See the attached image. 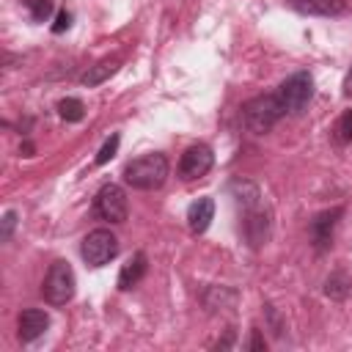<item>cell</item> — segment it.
<instances>
[{
  "label": "cell",
  "instance_id": "cell-1",
  "mask_svg": "<svg viewBox=\"0 0 352 352\" xmlns=\"http://www.w3.org/2000/svg\"><path fill=\"white\" fill-rule=\"evenodd\" d=\"M168 170H170L168 157L160 151H148V154H140L124 165V182L132 190H157L165 184Z\"/></svg>",
  "mask_w": 352,
  "mask_h": 352
},
{
  "label": "cell",
  "instance_id": "cell-2",
  "mask_svg": "<svg viewBox=\"0 0 352 352\" xmlns=\"http://www.w3.org/2000/svg\"><path fill=\"white\" fill-rule=\"evenodd\" d=\"M286 116L278 94H261L242 104V124L250 135H267Z\"/></svg>",
  "mask_w": 352,
  "mask_h": 352
},
{
  "label": "cell",
  "instance_id": "cell-3",
  "mask_svg": "<svg viewBox=\"0 0 352 352\" xmlns=\"http://www.w3.org/2000/svg\"><path fill=\"white\" fill-rule=\"evenodd\" d=\"M74 286H77V278H74V270L69 261H55L47 275H44V283H41V297L50 302V305H66L72 297H74Z\"/></svg>",
  "mask_w": 352,
  "mask_h": 352
},
{
  "label": "cell",
  "instance_id": "cell-4",
  "mask_svg": "<svg viewBox=\"0 0 352 352\" xmlns=\"http://www.w3.org/2000/svg\"><path fill=\"white\" fill-rule=\"evenodd\" d=\"M275 94H278L286 116H300L314 96V77L308 72H294L292 77H286L280 82V88Z\"/></svg>",
  "mask_w": 352,
  "mask_h": 352
},
{
  "label": "cell",
  "instance_id": "cell-5",
  "mask_svg": "<svg viewBox=\"0 0 352 352\" xmlns=\"http://www.w3.org/2000/svg\"><path fill=\"white\" fill-rule=\"evenodd\" d=\"M85 264L91 267H104L107 261H113L118 256V239L110 228H94L85 239H82V248H80Z\"/></svg>",
  "mask_w": 352,
  "mask_h": 352
},
{
  "label": "cell",
  "instance_id": "cell-6",
  "mask_svg": "<svg viewBox=\"0 0 352 352\" xmlns=\"http://www.w3.org/2000/svg\"><path fill=\"white\" fill-rule=\"evenodd\" d=\"M94 212H96V217H102L107 223H124L129 214V204H126L124 190L118 184L99 187V192L94 198Z\"/></svg>",
  "mask_w": 352,
  "mask_h": 352
},
{
  "label": "cell",
  "instance_id": "cell-7",
  "mask_svg": "<svg viewBox=\"0 0 352 352\" xmlns=\"http://www.w3.org/2000/svg\"><path fill=\"white\" fill-rule=\"evenodd\" d=\"M212 165H214L212 148H209L206 143H195V146H190V148L182 154V160H179V176H182L184 182H195V179L206 176V173L212 170Z\"/></svg>",
  "mask_w": 352,
  "mask_h": 352
},
{
  "label": "cell",
  "instance_id": "cell-8",
  "mask_svg": "<svg viewBox=\"0 0 352 352\" xmlns=\"http://www.w3.org/2000/svg\"><path fill=\"white\" fill-rule=\"evenodd\" d=\"M341 214H344V209H341V206H333V209L319 212V214L311 220V242H314L316 250H327V248L333 245V231H336Z\"/></svg>",
  "mask_w": 352,
  "mask_h": 352
},
{
  "label": "cell",
  "instance_id": "cell-9",
  "mask_svg": "<svg viewBox=\"0 0 352 352\" xmlns=\"http://www.w3.org/2000/svg\"><path fill=\"white\" fill-rule=\"evenodd\" d=\"M50 327V316L41 308H25L16 319V336L22 344L36 341L38 336H44V330Z\"/></svg>",
  "mask_w": 352,
  "mask_h": 352
},
{
  "label": "cell",
  "instance_id": "cell-10",
  "mask_svg": "<svg viewBox=\"0 0 352 352\" xmlns=\"http://www.w3.org/2000/svg\"><path fill=\"white\" fill-rule=\"evenodd\" d=\"M289 6L302 16H341L349 11L346 0H289Z\"/></svg>",
  "mask_w": 352,
  "mask_h": 352
},
{
  "label": "cell",
  "instance_id": "cell-11",
  "mask_svg": "<svg viewBox=\"0 0 352 352\" xmlns=\"http://www.w3.org/2000/svg\"><path fill=\"white\" fill-rule=\"evenodd\" d=\"M245 236L253 248H261L270 239V214L261 209V204L245 209Z\"/></svg>",
  "mask_w": 352,
  "mask_h": 352
},
{
  "label": "cell",
  "instance_id": "cell-12",
  "mask_svg": "<svg viewBox=\"0 0 352 352\" xmlns=\"http://www.w3.org/2000/svg\"><path fill=\"white\" fill-rule=\"evenodd\" d=\"M212 220H214V201L209 195H204L187 206V226L192 234H204Z\"/></svg>",
  "mask_w": 352,
  "mask_h": 352
},
{
  "label": "cell",
  "instance_id": "cell-13",
  "mask_svg": "<svg viewBox=\"0 0 352 352\" xmlns=\"http://www.w3.org/2000/svg\"><path fill=\"white\" fill-rule=\"evenodd\" d=\"M146 253H135L124 267H121V272H118V289L121 292H126V289H132V286H138L140 283V278L146 275Z\"/></svg>",
  "mask_w": 352,
  "mask_h": 352
},
{
  "label": "cell",
  "instance_id": "cell-14",
  "mask_svg": "<svg viewBox=\"0 0 352 352\" xmlns=\"http://www.w3.org/2000/svg\"><path fill=\"white\" fill-rule=\"evenodd\" d=\"M116 72H118V60H116V58L99 60V63L88 66V72L82 74V85H85V88H94V85H99V82L110 80V77H113Z\"/></svg>",
  "mask_w": 352,
  "mask_h": 352
},
{
  "label": "cell",
  "instance_id": "cell-15",
  "mask_svg": "<svg viewBox=\"0 0 352 352\" xmlns=\"http://www.w3.org/2000/svg\"><path fill=\"white\" fill-rule=\"evenodd\" d=\"M58 116L63 121H69V124H77V121L85 118V104L77 96H66V99L58 102Z\"/></svg>",
  "mask_w": 352,
  "mask_h": 352
},
{
  "label": "cell",
  "instance_id": "cell-16",
  "mask_svg": "<svg viewBox=\"0 0 352 352\" xmlns=\"http://www.w3.org/2000/svg\"><path fill=\"white\" fill-rule=\"evenodd\" d=\"M333 138H336V143H341V146H349V143H352V110H344V113L338 116V121H336V126H333Z\"/></svg>",
  "mask_w": 352,
  "mask_h": 352
},
{
  "label": "cell",
  "instance_id": "cell-17",
  "mask_svg": "<svg viewBox=\"0 0 352 352\" xmlns=\"http://www.w3.org/2000/svg\"><path fill=\"white\" fill-rule=\"evenodd\" d=\"M349 280L341 275V272H333L330 278H327V283H324V294L327 297H333V300H344L346 294H349Z\"/></svg>",
  "mask_w": 352,
  "mask_h": 352
},
{
  "label": "cell",
  "instance_id": "cell-18",
  "mask_svg": "<svg viewBox=\"0 0 352 352\" xmlns=\"http://www.w3.org/2000/svg\"><path fill=\"white\" fill-rule=\"evenodd\" d=\"M22 3H25V8H28L33 22H47L52 16V11H55L52 0H22Z\"/></svg>",
  "mask_w": 352,
  "mask_h": 352
},
{
  "label": "cell",
  "instance_id": "cell-19",
  "mask_svg": "<svg viewBox=\"0 0 352 352\" xmlns=\"http://www.w3.org/2000/svg\"><path fill=\"white\" fill-rule=\"evenodd\" d=\"M118 143H121V138L113 132V135H110V138L102 143V148H99V154H96V160H94V162H96V165H104V162H110V160L116 157V151H118Z\"/></svg>",
  "mask_w": 352,
  "mask_h": 352
},
{
  "label": "cell",
  "instance_id": "cell-20",
  "mask_svg": "<svg viewBox=\"0 0 352 352\" xmlns=\"http://www.w3.org/2000/svg\"><path fill=\"white\" fill-rule=\"evenodd\" d=\"M14 226H16V212H14V209H8V212L3 214V231H0V239H3V242H8V239H11Z\"/></svg>",
  "mask_w": 352,
  "mask_h": 352
},
{
  "label": "cell",
  "instance_id": "cell-21",
  "mask_svg": "<svg viewBox=\"0 0 352 352\" xmlns=\"http://www.w3.org/2000/svg\"><path fill=\"white\" fill-rule=\"evenodd\" d=\"M69 25H72V11L60 8V11L55 14V22H52V33H63V30H69Z\"/></svg>",
  "mask_w": 352,
  "mask_h": 352
},
{
  "label": "cell",
  "instance_id": "cell-22",
  "mask_svg": "<svg viewBox=\"0 0 352 352\" xmlns=\"http://www.w3.org/2000/svg\"><path fill=\"white\" fill-rule=\"evenodd\" d=\"M267 344H264V338H261V333L258 330H253V336H250V344H248V349H264Z\"/></svg>",
  "mask_w": 352,
  "mask_h": 352
},
{
  "label": "cell",
  "instance_id": "cell-23",
  "mask_svg": "<svg viewBox=\"0 0 352 352\" xmlns=\"http://www.w3.org/2000/svg\"><path fill=\"white\" fill-rule=\"evenodd\" d=\"M344 96H352V66H349V72H346V77H344Z\"/></svg>",
  "mask_w": 352,
  "mask_h": 352
}]
</instances>
